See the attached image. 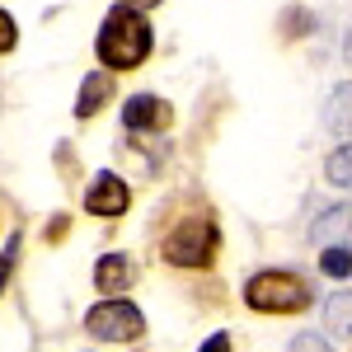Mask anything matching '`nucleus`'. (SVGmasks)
I'll return each instance as SVG.
<instances>
[{
	"mask_svg": "<svg viewBox=\"0 0 352 352\" xmlns=\"http://www.w3.org/2000/svg\"><path fill=\"white\" fill-rule=\"evenodd\" d=\"M122 5H132V10H155V5H164V0H122Z\"/></svg>",
	"mask_w": 352,
	"mask_h": 352,
	"instance_id": "nucleus-20",
	"label": "nucleus"
},
{
	"mask_svg": "<svg viewBox=\"0 0 352 352\" xmlns=\"http://www.w3.org/2000/svg\"><path fill=\"white\" fill-rule=\"evenodd\" d=\"M14 43H19V24L10 19V10H0V56L14 52Z\"/></svg>",
	"mask_w": 352,
	"mask_h": 352,
	"instance_id": "nucleus-15",
	"label": "nucleus"
},
{
	"mask_svg": "<svg viewBox=\"0 0 352 352\" xmlns=\"http://www.w3.org/2000/svg\"><path fill=\"white\" fill-rule=\"evenodd\" d=\"M202 348H207V352H221V348H230V333H212V338H207Z\"/></svg>",
	"mask_w": 352,
	"mask_h": 352,
	"instance_id": "nucleus-19",
	"label": "nucleus"
},
{
	"mask_svg": "<svg viewBox=\"0 0 352 352\" xmlns=\"http://www.w3.org/2000/svg\"><path fill=\"white\" fill-rule=\"evenodd\" d=\"M310 28H315L310 14H287V19H282V33H310Z\"/></svg>",
	"mask_w": 352,
	"mask_h": 352,
	"instance_id": "nucleus-17",
	"label": "nucleus"
},
{
	"mask_svg": "<svg viewBox=\"0 0 352 352\" xmlns=\"http://www.w3.org/2000/svg\"><path fill=\"white\" fill-rule=\"evenodd\" d=\"M324 310H329V329H333V338H352V292H338Z\"/></svg>",
	"mask_w": 352,
	"mask_h": 352,
	"instance_id": "nucleus-10",
	"label": "nucleus"
},
{
	"mask_svg": "<svg viewBox=\"0 0 352 352\" xmlns=\"http://www.w3.org/2000/svg\"><path fill=\"white\" fill-rule=\"evenodd\" d=\"M94 287L104 292V296H122V292H132L136 287V263L127 254H104L99 263H94Z\"/></svg>",
	"mask_w": 352,
	"mask_h": 352,
	"instance_id": "nucleus-8",
	"label": "nucleus"
},
{
	"mask_svg": "<svg viewBox=\"0 0 352 352\" xmlns=\"http://www.w3.org/2000/svg\"><path fill=\"white\" fill-rule=\"evenodd\" d=\"M310 240L315 244H348L352 240V207H333L310 226Z\"/></svg>",
	"mask_w": 352,
	"mask_h": 352,
	"instance_id": "nucleus-9",
	"label": "nucleus"
},
{
	"mask_svg": "<svg viewBox=\"0 0 352 352\" xmlns=\"http://www.w3.org/2000/svg\"><path fill=\"white\" fill-rule=\"evenodd\" d=\"M127 207H132V188H127L122 174H109V169H104V174L89 179V188H85V212H89V217L118 221Z\"/></svg>",
	"mask_w": 352,
	"mask_h": 352,
	"instance_id": "nucleus-5",
	"label": "nucleus"
},
{
	"mask_svg": "<svg viewBox=\"0 0 352 352\" xmlns=\"http://www.w3.org/2000/svg\"><path fill=\"white\" fill-rule=\"evenodd\" d=\"M113 89H118V85H113V71H104V66H99V71H89V76L80 80V94H76V118H80V122L99 118V113L109 109Z\"/></svg>",
	"mask_w": 352,
	"mask_h": 352,
	"instance_id": "nucleus-7",
	"label": "nucleus"
},
{
	"mask_svg": "<svg viewBox=\"0 0 352 352\" xmlns=\"http://www.w3.org/2000/svg\"><path fill=\"white\" fill-rule=\"evenodd\" d=\"M85 333L99 338V343H141L146 338V315L127 296H104L99 305H89Z\"/></svg>",
	"mask_w": 352,
	"mask_h": 352,
	"instance_id": "nucleus-4",
	"label": "nucleus"
},
{
	"mask_svg": "<svg viewBox=\"0 0 352 352\" xmlns=\"http://www.w3.org/2000/svg\"><path fill=\"white\" fill-rule=\"evenodd\" d=\"M292 348H310V352H315V348H324V333H300Z\"/></svg>",
	"mask_w": 352,
	"mask_h": 352,
	"instance_id": "nucleus-18",
	"label": "nucleus"
},
{
	"mask_svg": "<svg viewBox=\"0 0 352 352\" xmlns=\"http://www.w3.org/2000/svg\"><path fill=\"white\" fill-rule=\"evenodd\" d=\"M122 122H127V132L141 136V132H169L174 127V104L160 99V94H132L127 104H122Z\"/></svg>",
	"mask_w": 352,
	"mask_h": 352,
	"instance_id": "nucleus-6",
	"label": "nucleus"
},
{
	"mask_svg": "<svg viewBox=\"0 0 352 352\" xmlns=\"http://www.w3.org/2000/svg\"><path fill=\"white\" fill-rule=\"evenodd\" d=\"M324 118H329V127H338V132H348V127H352V85H343V89L329 99Z\"/></svg>",
	"mask_w": 352,
	"mask_h": 352,
	"instance_id": "nucleus-13",
	"label": "nucleus"
},
{
	"mask_svg": "<svg viewBox=\"0 0 352 352\" xmlns=\"http://www.w3.org/2000/svg\"><path fill=\"white\" fill-rule=\"evenodd\" d=\"M348 56H352V52H348Z\"/></svg>",
	"mask_w": 352,
	"mask_h": 352,
	"instance_id": "nucleus-21",
	"label": "nucleus"
},
{
	"mask_svg": "<svg viewBox=\"0 0 352 352\" xmlns=\"http://www.w3.org/2000/svg\"><path fill=\"white\" fill-rule=\"evenodd\" d=\"M324 179L333 188H352V146H338L324 160Z\"/></svg>",
	"mask_w": 352,
	"mask_h": 352,
	"instance_id": "nucleus-12",
	"label": "nucleus"
},
{
	"mask_svg": "<svg viewBox=\"0 0 352 352\" xmlns=\"http://www.w3.org/2000/svg\"><path fill=\"white\" fill-rule=\"evenodd\" d=\"M66 230H71V217H52V221H47V235H43V240H47V244H61V240H66Z\"/></svg>",
	"mask_w": 352,
	"mask_h": 352,
	"instance_id": "nucleus-16",
	"label": "nucleus"
},
{
	"mask_svg": "<svg viewBox=\"0 0 352 352\" xmlns=\"http://www.w3.org/2000/svg\"><path fill=\"white\" fill-rule=\"evenodd\" d=\"M221 249V230L212 217H184L169 235L160 240V258L169 268H212Z\"/></svg>",
	"mask_w": 352,
	"mask_h": 352,
	"instance_id": "nucleus-3",
	"label": "nucleus"
},
{
	"mask_svg": "<svg viewBox=\"0 0 352 352\" xmlns=\"http://www.w3.org/2000/svg\"><path fill=\"white\" fill-rule=\"evenodd\" d=\"M19 268V235H10L5 244V254H0V296H5V287H10V272Z\"/></svg>",
	"mask_w": 352,
	"mask_h": 352,
	"instance_id": "nucleus-14",
	"label": "nucleus"
},
{
	"mask_svg": "<svg viewBox=\"0 0 352 352\" xmlns=\"http://www.w3.org/2000/svg\"><path fill=\"white\" fill-rule=\"evenodd\" d=\"M244 305L258 315H300V310H310V282L287 268L254 272L244 282Z\"/></svg>",
	"mask_w": 352,
	"mask_h": 352,
	"instance_id": "nucleus-2",
	"label": "nucleus"
},
{
	"mask_svg": "<svg viewBox=\"0 0 352 352\" xmlns=\"http://www.w3.org/2000/svg\"><path fill=\"white\" fill-rule=\"evenodd\" d=\"M320 272H329L333 282L338 277H352V254L343 244H320Z\"/></svg>",
	"mask_w": 352,
	"mask_h": 352,
	"instance_id": "nucleus-11",
	"label": "nucleus"
},
{
	"mask_svg": "<svg viewBox=\"0 0 352 352\" xmlns=\"http://www.w3.org/2000/svg\"><path fill=\"white\" fill-rule=\"evenodd\" d=\"M151 43H155V33H151V19L132 10V5H113L109 14H104V24H99V38H94V52H99V66L113 71V76H122V71H136L146 56H151Z\"/></svg>",
	"mask_w": 352,
	"mask_h": 352,
	"instance_id": "nucleus-1",
	"label": "nucleus"
}]
</instances>
